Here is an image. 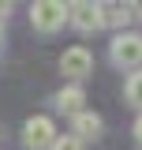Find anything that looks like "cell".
<instances>
[{"mask_svg":"<svg viewBox=\"0 0 142 150\" xmlns=\"http://www.w3.org/2000/svg\"><path fill=\"white\" fill-rule=\"evenodd\" d=\"M64 23H71V4H60V0H37V4H30V26L37 34H56Z\"/></svg>","mask_w":142,"mask_h":150,"instance_id":"cell-1","label":"cell"},{"mask_svg":"<svg viewBox=\"0 0 142 150\" xmlns=\"http://www.w3.org/2000/svg\"><path fill=\"white\" fill-rule=\"evenodd\" d=\"M90 71H93V56H90L86 45H71V49H64V53H60V75H64V79L82 83Z\"/></svg>","mask_w":142,"mask_h":150,"instance_id":"cell-2","label":"cell"},{"mask_svg":"<svg viewBox=\"0 0 142 150\" xmlns=\"http://www.w3.org/2000/svg\"><path fill=\"white\" fill-rule=\"evenodd\" d=\"M22 143H26V150H53L56 124L49 116H30V120L22 124Z\"/></svg>","mask_w":142,"mask_h":150,"instance_id":"cell-3","label":"cell"},{"mask_svg":"<svg viewBox=\"0 0 142 150\" xmlns=\"http://www.w3.org/2000/svg\"><path fill=\"white\" fill-rule=\"evenodd\" d=\"M108 53H112L116 68H138L142 64V34H116Z\"/></svg>","mask_w":142,"mask_h":150,"instance_id":"cell-4","label":"cell"},{"mask_svg":"<svg viewBox=\"0 0 142 150\" xmlns=\"http://www.w3.org/2000/svg\"><path fill=\"white\" fill-rule=\"evenodd\" d=\"M71 26L79 30V34H93V30H101L105 26V4H71Z\"/></svg>","mask_w":142,"mask_h":150,"instance_id":"cell-5","label":"cell"},{"mask_svg":"<svg viewBox=\"0 0 142 150\" xmlns=\"http://www.w3.org/2000/svg\"><path fill=\"white\" fill-rule=\"evenodd\" d=\"M56 109H60V112H67V116L86 112V90H82L79 83H67L64 90L56 94Z\"/></svg>","mask_w":142,"mask_h":150,"instance_id":"cell-6","label":"cell"},{"mask_svg":"<svg viewBox=\"0 0 142 150\" xmlns=\"http://www.w3.org/2000/svg\"><path fill=\"white\" fill-rule=\"evenodd\" d=\"M101 128H105V124H101V116H97L93 109L79 112V116H71V135H75V139H82V143H86V139H97V135H101Z\"/></svg>","mask_w":142,"mask_h":150,"instance_id":"cell-7","label":"cell"},{"mask_svg":"<svg viewBox=\"0 0 142 150\" xmlns=\"http://www.w3.org/2000/svg\"><path fill=\"white\" fill-rule=\"evenodd\" d=\"M131 11L135 8H127V4H105V26H127Z\"/></svg>","mask_w":142,"mask_h":150,"instance_id":"cell-8","label":"cell"},{"mask_svg":"<svg viewBox=\"0 0 142 150\" xmlns=\"http://www.w3.org/2000/svg\"><path fill=\"white\" fill-rule=\"evenodd\" d=\"M124 98L131 101V105H138L142 109V68L135 75H127V86H124Z\"/></svg>","mask_w":142,"mask_h":150,"instance_id":"cell-9","label":"cell"},{"mask_svg":"<svg viewBox=\"0 0 142 150\" xmlns=\"http://www.w3.org/2000/svg\"><path fill=\"white\" fill-rule=\"evenodd\" d=\"M53 150H82V139H75V135H56V143H53Z\"/></svg>","mask_w":142,"mask_h":150,"instance_id":"cell-10","label":"cell"},{"mask_svg":"<svg viewBox=\"0 0 142 150\" xmlns=\"http://www.w3.org/2000/svg\"><path fill=\"white\" fill-rule=\"evenodd\" d=\"M135 139L142 143V112H138V120H135Z\"/></svg>","mask_w":142,"mask_h":150,"instance_id":"cell-11","label":"cell"},{"mask_svg":"<svg viewBox=\"0 0 142 150\" xmlns=\"http://www.w3.org/2000/svg\"><path fill=\"white\" fill-rule=\"evenodd\" d=\"M8 11H11V4H8V0H0V19H8Z\"/></svg>","mask_w":142,"mask_h":150,"instance_id":"cell-12","label":"cell"},{"mask_svg":"<svg viewBox=\"0 0 142 150\" xmlns=\"http://www.w3.org/2000/svg\"><path fill=\"white\" fill-rule=\"evenodd\" d=\"M0 49H4V23H0Z\"/></svg>","mask_w":142,"mask_h":150,"instance_id":"cell-13","label":"cell"}]
</instances>
